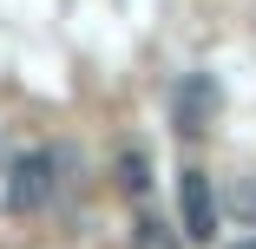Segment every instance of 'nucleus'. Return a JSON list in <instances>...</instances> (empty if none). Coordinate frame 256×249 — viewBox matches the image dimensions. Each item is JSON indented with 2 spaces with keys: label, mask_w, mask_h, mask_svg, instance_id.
<instances>
[{
  "label": "nucleus",
  "mask_w": 256,
  "mask_h": 249,
  "mask_svg": "<svg viewBox=\"0 0 256 249\" xmlns=\"http://www.w3.org/2000/svg\"><path fill=\"white\" fill-rule=\"evenodd\" d=\"M0 204H7L14 217L46 210V204H53V158H46V151H20V158H14V171H7Z\"/></svg>",
  "instance_id": "1"
},
{
  "label": "nucleus",
  "mask_w": 256,
  "mask_h": 249,
  "mask_svg": "<svg viewBox=\"0 0 256 249\" xmlns=\"http://www.w3.org/2000/svg\"><path fill=\"white\" fill-rule=\"evenodd\" d=\"M178 210H184V236L190 243H210L217 236V217H224V197L210 190V171H184L178 177Z\"/></svg>",
  "instance_id": "2"
},
{
  "label": "nucleus",
  "mask_w": 256,
  "mask_h": 249,
  "mask_svg": "<svg viewBox=\"0 0 256 249\" xmlns=\"http://www.w3.org/2000/svg\"><path fill=\"white\" fill-rule=\"evenodd\" d=\"M210 118H217V79H210V72H190V79L178 85V131L197 138Z\"/></svg>",
  "instance_id": "3"
},
{
  "label": "nucleus",
  "mask_w": 256,
  "mask_h": 249,
  "mask_svg": "<svg viewBox=\"0 0 256 249\" xmlns=\"http://www.w3.org/2000/svg\"><path fill=\"white\" fill-rule=\"evenodd\" d=\"M132 249H184V230H171L164 217L138 210V223H132Z\"/></svg>",
  "instance_id": "4"
},
{
  "label": "nucleus",
  "mask_w": 256,
  "mask_h": 249,
  "mask_svg": "<svg viewBox=\"0 0 256 249\" xmlns=\"http://www.w3.org/2000/svg\"><path fill=\"white\" fill-rule=\"evenodd\" d=\"M230 210H236L243 223H256V177H236V184H230Z\"/></svg>",
  "instance_id": "5"
},
{
  "label": "nucleus",
  "mask_w": 256,
  "mask_h": 249,
  "mask_svg": "<svg viewBox=\"0 0 256 249\" xmlns=\"http://www.w3.org/2000/svg\"><path fill=\"white\" fill-rule=\"evenodd\" d=\"M118 184H125L132 197H144V158H138V151H118Z\"/></svg>",
  "instance_id": "6"
},
{
  "label": "nucleus",
  "mask_w": 256,
  "mask_h": 249,
  "mask_svg": "<svg viewBox=\"0 0 256 249\" xmlns=\"http://www.w3.org/2000/svg\"><path fill=\"white\" fill-rule=\"evenodd\" d=\"M230 249H256V236H243V243H230Z\"/></svg>",
  "instance_id": "7"
}]
</instances>
